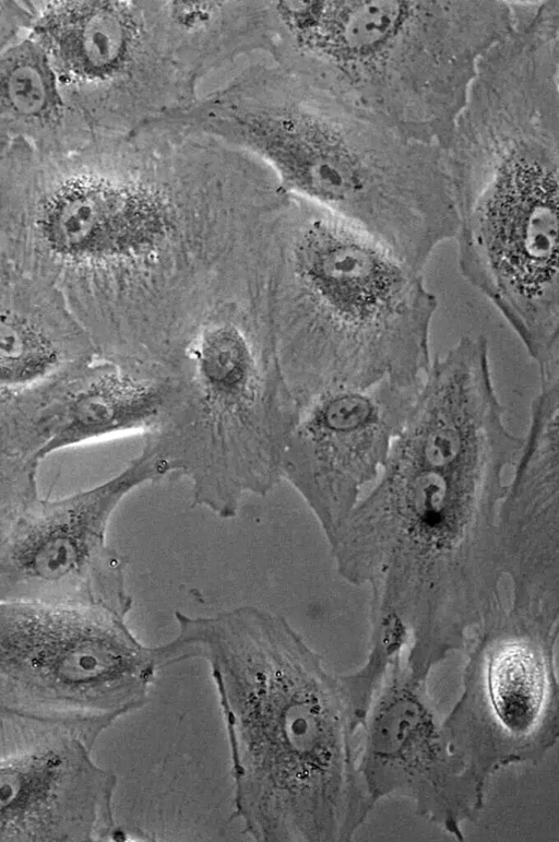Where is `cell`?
I'll list each match as a JSON object with an SVG mask.
<instances>
[{
    "label": "cell",
    "instance_id": "8fae6325",
    "mask_svg": "<svg viewBox=\"0 0 559 842\" xmlns=\"http://www.w3.org/2000/svg\"><path fill=\"white\" fill-rule=\"evenodd\" d=\"M170 213L151 187L91 179L64 187L47 202L40 230L60 258L102 263L148 250L167 233Z\"/></svg>",
    "mask_w": 559,
    "mask_h": 842
},
{
    "label": "cell",
    "instance_id": "9c48e42d",
    "mask_svg": "<svg viewBox=\"0 0 559 842\" xmlns=\"http://www.w3.org/2000/svg\"><path fill=\"white\" fill-rule=\"evenodd\" d=\"M418 388L384 380L326 389L310 395L296 413L281 456V478L301 495L328 541L381 474Z\"/></svg>",
    "mask_w": 559,
    "mask_h": 842
},
{
    "label": "cell",
    "instance_id": "4fadbf2b",
    "mask_svg": "<svg viewBox=\"0 0 559 842\" xmlns=\"http://www.w3.org/2000/svg\"><path fill=\"white\" fill-rule=\"evenodd\" d=\"M49 45L73 73L106 79L128 62L138 25L130 7L118 1L71 4L45 20Z\"/></svg>",
    "mask_w": 559,
    "mask_h": 842
},
{
    "label": "cell",
    "instance_id": "277c9868",
    "mask_svg": "<svg viewBox=\"0 0 559 842\" xmlns=\"http://www.w3.org/2000/svg\"><path fill=\"white\" fill-rule=\"evenodd\" d=\"M294 261L308 311L313 393L384 380L418 388L438 308L423 273L318 204L299 229Z\"/></svg>",
    "mask_w": 559,
    "mask_h": 842
},
{
    "label": "cell",
    "instance_id": "9a60e30c",
    "mask_svg": "<svg viewBox=\"0 0 559 842\" xmlns=\"http://www.w3.org/2000/svg\"><path fill=\"white\" fill-rule=\"evenodd\" d=\"M44 63L38 54L17 56L2 75L4 98L23 116H41L52 103L51 78Z\"/></svg>",
    "mask_w": 559,
    "mask_h": 842
},
{
    "label": "cell",
    "instance_id": "2e32d148",
    "mask_svg": "<svg viewBox=\"0 0 559 842\" xmlns=\"http://www.w3.org/2000/svg\"><path fill=\"white\" fill-rule=\"evenodd\" d=\"M8 498H9V482L0 464V515L4 510Z\"/></svg>",
    "mask_w": 559,
    "mask_h": 842
},
{
    "label": "cell",
    "instance_id": "5b68a950",
    "mask_svg": "<svg viewBox=\"0 0 559 842\" xmlns=\"http://www.w3.org/2000/svg\"><path fill=\"white\" fill-rule=\"evenodd\" d=\"M124 613L0 602V712L73 725L97 739L146 701L158 668Z\"/></svg>",
    "mask_w": 559,
    "mask_h": 842
},
{
    "label": "cell",
    "instance_id": "6da1fadb",
    "mask_svg": "<svg viewBox=\"0 0 559 842\" xmlns=\"http://www.w3.org/2000/svg\"><path fill=\"white\" fill-rule=\"evenodd\" d=\"M524 439L493 387L485 339L430 361L383 470L329 541L338 573L371 591V635L439 664L496 605L498 530Z\"/></svg>",
    "mask_w": 559,
    "mask_h": 842
},
{
    "label": "cell",
    "instance_id": "5bb4252c",
    "mask_svg": "<svg viewBox=\"0 0 559 842\" xmlns=\"http://www.w3.org/2000/svg\"><path fill=\"white\" fill-rule=\"evenodd\" d=\"M56 360L52 343L32 322L0 313V395L40 378Z\"/></svg>",
    "mask_w": 559,
    "mask_h": 842
},
{
    "label": "cell",
    "instance_id": "52a82bcc",
    "mask_svg": "<svg viewBox=\"0 0 559 842\" xmlns=\"http://www.w3.org/2000/svg\"><path fill=\"white\" fill-rule=\"evenodd\" d=\"M158 479L140 454L92 488L25 501L0 530V602L103 606L128 614L127 564L108 545L107 531L121 500Z\"/></svg>",
    "mask_w": 559,
    "mask_h": 842
},
{
    "label": "cell",
    "instance_id": "ba28073f",
    "mask_svg": "<svg viewBox=\"0 0 559 842\" xmlns=\"http://www.w3.org/2000/svg\"><path fill=\"white\" fill-rule=\"evenodd\" d=\"M81 728L0 712V841L120 840L116 775Z\"/></svg>",
    "mask_w": 559,
    "mask_h": 842
},
{
    "label": "cell",
    "instance_id": "3957f363",
    "mask_svg": "<svg viewBox=\"0 0 559 842\" xmlns=\"http://www.w3.org/2000/svg\"><path fill=\"white\" fill-rule=\"evenodd\" d=\"M320 91L445 150L479 60L514 25L512 1H281Z\"/></svg>",
    "mask_w": 559,
    "mask_h": 842
},
{
    "label": "cell",
    "instance_id": "30bf717a",
    "mask_svg": "<svg viewBox=\"0 0 559 842\" xmlns=\"http://www.w3.org/2000/svg\"><path fill=\"white\" fill-rule=\"evenodd\" d=\"M404 654L390 664L360 725L357 768L371 809L382 798H408L418 815L464 839L485 792L452 752L427 686Z\"/></svg>",
    "mask_w": 559,
    "mask_h": 842
},
{
    "label": "cell",
    "instance_id": "8992f818",
    "mask_svg": "<svg viewBox=\"0 0 559 842\" xmlns=\"http://www.w3.org/2000/svg\"><path fill=\"white\" fill-rule=\"evenodd\" d=\"M559 594H512L468 642L462 692L442 719L477 786L506 767L537 763L559 736Z\"/></svg>",
    "mask_w": 559,
    "mask_h": 842
},
{
    "label": "cell",
    "instance_id": "7c38bea8",
    "mask_svg": "<svg viewBox=\"0 0 559 842\" xmlns=\"http://www.w3.org/2000/svg\"><path fill=\"white\" fill-rule=\"evenodd\" d=\"M170 408L162 383L105 373L91 380L29 420L0 434V452L38 470L51 453L135 429L156 427Z\"/></svg>",
    "mask_w": 559,
    "mask_h": 842
},
{
    "label": "cell",
    "instance_id": "7a4b0ae2",
    "mask_svg": "<svg viewBox=\"0 0 559 842\" xmlns=\"http://www.w3.org/2000/svg\"><path fill=\"white\" fill-rule=\"evenodd\" d=\"M163 666L205 660L231 748L236 815L258 841H350L372 810L358 768L353 709L280 616L252 606L214 617L176 613Z\"/></svg>",
    "mask_w": 559,
    "mask_h": 842
}]
</instances>
